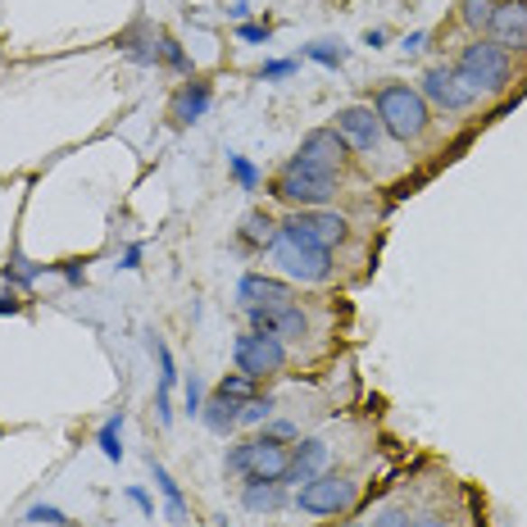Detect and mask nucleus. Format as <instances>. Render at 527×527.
<instances>
[{"label":"nucleus","mask_w":527,"mask_h":527,"mask_svg":"<svg viewBox=\"0 0 527 527\" xmlns=\"http://www.w3.org/2000/svg\"><path fill=\"white\" fill-rule=\"evenodd\" d=\"M377 118H382V132H391L395 142H419L428 132V100L419 87H405V82H391L377 91Z\"/></svg>","instance_id":"f257e3e1"},{"label":"nucleus","mask_w":527,"mask_h":527,"mask_svg":"<svg viewBox=\"0 0 527 527\" xmlns=\"http://www.w3.org/2000/svg\"><path fill=\"white\" fill-rule=\"evenodd\" d=\"M455 73H459V82H464L473 96H500V91L513 82V64H509V55H504L491 37L468 42V46L459 51V60H455Z\"/></svg>","instance_id":"f03ea898"},{"label":"nucleus","mask_w":527,"mask_h":527,"mask_svg":"<svg viewBox=\"0 0 527 527\" xmlns=\"http://www.w3.org/2000/svg\"><path fill=\"white\" fill-rule=\"evenodd\" d=\"M273 196L278 200H291L300 209H323L332 196H337V173H319L300 160H287L273 178Z\"/></svg>","instance_id":"7ed1b4c3"},{"label":"nucleus","mask_w":527,"mask_h":527,"mask_svg":"<svg viewBox=\"0 0 527 527\" xmlns=\"http://www.w3.org/2000/svg\"><path fill=\"white\" fill-rule=\"evenodd\" d=\"M232 364H236V373L264 382V377H273V373L287 368V341L264 337V332H241L232 341Z\"/></svg>","instance_id":"20e7f679"},{"label":"nucleus","mask_w":527,"mask_h":527,"mask_svg":"<svg viewBox=\"0 0 527 527\" xmlns=\"http://www.w3.org/2000/svg\"><path fill=\"white\" fill-rule=\"evenodd\" d=\"M273 259H278V269L291 278V282H323L332 273V250H319V245H305L296 236H287L278 227V241L269 245Z\"/></svg>","instance_id":"39448f33"},{"label":"nucleus","mask_w":527,"mask_h":527,"mask_svg":"<svg viewBox=\"0 0 527 527\" xmlns=\"http://www.w3.org/2000/svg\"><path fill=\"white\" fill-rule=\"evenodd\" d=\"M296 504L305 513H314V518H337V513H346L355 504V482L341 477V473H319L314 482H305L296 491Z\"/></svg>","instance_id":"423d86ee"},{"label":"nucleus","mask_w":527,"mask_h":527,"mask_svg":"<svg viewBox=\"0 0 527 527\" xmlns=\"http://www.w3.org/2000/svg\"><path fill=\"white\" fill-rule=\"evenodd\" d=\"M278 227H282L287 236L305 241V245H319V250L341 245L346 232H350V223H346L341 214H332V209H300V214H291V218L278 223Z\"/></svg>","instance_id":"0eeeda50"},{"label":"nucleus","mask_w":527,"mask_h":527,"mask_svg":"<svg viewBox=\"0 0 527 527\" xmlns=\"http://www.w3.org/2000/svg\"><path fill=\"white\" fill-rule=\"evenodd\" d=\"M486 32L504 55H527V0H500Z\"/></svg>","instance_id":"6e6552de"},{"label":"nucleus","mask_w":527,"mask_h":527,"mask_svg":"<svg viewBox=\"0 0 527 527\" xmlns=\"http://www.w3.org/2000/svg\"><path fill=\"white\" fill-rule=\"evenodd\" d=\"M346 151H350V146L341 142L337 127H314V132H305V142H300V151H296L291 160H300V164H310V169H319V173H341Z\"/></svg>","instance_id":"1a4fd4ad"},{"label":"nucleus","mask_w":527,"mask_h":527,"mask_svg":"<svg viewBox=\"0 0 527 527\" xmlns=\"http://www.w3.org/2000/svg\"><path fill=\"white\" fill-rule=\"evenodd\" d=\"M291 464V450L278 441V437H250L245 441V477H259V482H278L282 486V473Z\"/></svg>","instance_id":"9d476101"},{"label":"nucleus","mask_w":527,"mask_h":527,"mask_svg":"<svg viewBox=\"0 0 527 527\" xmlns=\"http://www.w3.org/2000/svg\"><path fill=\"white\" fill-rule=\"evenodd\" d=\"M332 127L341 132L346 146H355V151H364V155H373L377 142H382V118H377V109H368V105H346V109H337V123H332Z\"/></svg>","instance_id":"9b49d317"},{"label":"nucleus","mask_w":527,"mask_h":527,"mask_svg":"<svg viewBox=\"0 0 527 527\" xmlns=\"http://www.w3.org/2000/svg\"><path fill=\"white\" fill-rule=\"evenodd\" d=\"M419 91H423V100H428V105H437V109H446V114H459V109H468V105L477 100V96L459 82V73H455V69H446V64L428 69Z\"/></svg>","instance_id":"f8f14e48"},{"label":"nucleus","mask_w":527,"mask_h":527,"mask_svg":"<svg viewBox=\"0 0 527 527\" xmlns=\"http://www.w3.org/2000/svg\"><path fill=\"white\" fill-rule=\"evenodd\" d=\"M236 305H241V310H287V305H296V296H291V287L278 282V278L245 273V278L236 282Z\"/></svg>","instance_id":"ddd939ff"},{"label":"nucleus","mask_w":527,"mask_h":527,"mask_svg":"<svg viewBox=\"0 0 527 527\" xmlns=\"http://www.w3.org/2000/svg\"><path fill=\"white\" fill-rule=\"evenodd\" d=\"M250 319V332H264V337H278V341H300L310 332V319L300 305H287V310H245Z\"/></svg>","instance_id":"4468645a"},{"label":"nucleus","mask_w":527,"mask_h":527,"mask_svg":"<svg viewBox=\"0 0 527 527\" xmlns=\"http://www.w3.org/2000/svg\"><path fill=\"white\" fill-rule=\"evenodd\" d=\"M323 464H328V441H319V437H310V441H300L296 450H291V464H287V473H282V486H305V482H314L319 473H323Z\"/></svg>","instance_id":"2eb2a0df"},{"label":"nucleus","mask_w":527,"mask_h":527,"mask_svg":"<svg viewBox=\"0 0 527 527\" xmlns=\"http://www.w3.org/2000/svg\"><path fill=\"white\" fill-rule=\"evenodd\" d=\"M209 100H214V91H209V82H187L178 96H173V123L178 127H187V123H196V118H205V109H209Z\"/></svg>","instance_id":"dca6fc26"},{"label":"nucleus","mask_w":527,"mask_h":527,"mask_svg":"<svg viewBox=\"0 0 527 527\" xmlns=\"http://www.w3.org/2000/svg\"><path fill=\"white\" fill-rule=\"evenodd\" d=\"M200 423H205L214 437H227V432H236V428H241V405L214 391L209 401H205V410H200Z\"/></svg>","instance_id":"f3484780"},{"label":"nucleus","mask_w":527,"mask_h":527,"mask_svg":"<svg viewBox=\"0 0 527 527\" xmlns=\"http://www.w3.org/2000/svg\"><path fill=\"white\" fill-rule=\"evenodd\" d=\"M46 273H60V264H37V259H28L19 245L10 250V264H5V273H0V278H5L10 287H32L37 278H46Z\"/></svg>","instance_id":"a211bd4d"},{"label":"nucleus","mask_w":527,"mask_h":527,"mask_svg":"<svg viewBox=\"0 0 527 527\" xmlns=\"http://www.w3.org/2000/svg\"><path fill=\"white\" fill-rule=\"evenodd\" d=\"M236 241L250 245V250H264V245L278 241V223L264 214V209H250V214L241 218V227H236Z\"/></svg>","instance_id":"6ab92c4d"},{"label":"nucleus","mask_w":527,"mask_h":527,"mask_svg":"<svg viewBox=\"0 0 527 527\" xmlns=\"http://www.w3.org/2000/svg\"><path fill=\"white\" fill-rule=\"evenodd\" d=\"M282 500H287V486H278V482H259V477H245L241 504H245L250 513H273Z\"/></svg>","instance_id":"aec40b11"},{"label":"nucleus","mask_w":527,"mask_h":527,"mask_svg":"<svg viewBox=\"0 0 527 527\" xmlns=\"http://www.w3.org/2000/svg\"><path fill=\"white\" fill-rule=\"evenodd\" d=\"M151 473H155V486H160V495H164V509H169V522H187V500H182V486L169 477V468L164 464H155L151 459Z\"/></svg>","instance_id":"412c9836"},{"label":"nucleus","mask_w":527,"mask_h":527,"mask_svg":"<svg viewBox=\"0 0 527 527\" xmlns=\"http://www.w3.org/2000/svg\"><path fill=\"white\" fill-rule=\"evenodd\" d=\"M118 46H123L127 60H137V64H155L160 60V46H155V37H146V23H137L132 32H123Z\"/></svg>","instance_id":"4be33fe9"},{"label":"nucleus","mask_w":527,"mask_h":527,"mask_svg":"<svg viewBox=\"0 0 527 527\" xmlns=\"http://www.w3.org/2000/svg\"><path fill=\"white\" fill-rule=\"evenodd\" d=\"M96 446H100V455H105L109 464H118V459H123V414H109V419L100 423Z\"/></svg>","instance_id":"5701e85b"},{"label":"nucleus","mask_w":527,"mask_h":527,"mask_svg":"<svg viewBox=\"0 0 527 527\" xmlns=\"http://www.w3.org/2000/svg\"><path fill=\"white\" fill-rule=\"evenodd\" d=\"M495 5H500V0H459V19H464V28L482 32V28L491 23Z\"/></svg>","instance_id":"b1692460"},{"label":"nucleus","mask_w":527,"mask_h":527,"mask_svg":"<svg viewBox=\"0 0 527 527\" xmlns=\"http://www.w3.org/2000/svg\"><path fill=\"white\" fill-rule=\"evenodd\" d=\"M346 55H350V51H346L341 42H310V46H305V60H314V64H323V69H341Z\"/></svg>","instance_id":"393cba45"},{"label":"nucleus","mask_w":527,"mask_h":527,"mask_svg":"<svg viewBox=\"0 0 527 527\" xmlns=\"http://www.w3.org/2000/svg\"><path fill=\"white\" fill-rule=\"evenodd\" d=\"M273 410H278V401H273V395H250V401L241 405V428L269 423V419H273Z\"/></svg>","instance_id":"a878e982"},{"label":"nucleus","mask_w":527,"mask_h":527,"mask_svg":"<svg viewBox=\"0 0 527 527\" xmlns=\"http://www.w3.org/2000/svg\"><path fill=\"white\" fill-rule=\"evenodd\" d=\"M214 391H218V395H227V401H236V405H245L250 395H259V391H254V377H245V373H227Z\"/></svg>","instance_id":"bb28decb"},{"label":"nucleus","mask_w":527,"mask_h":527,"mask_svg":"<svg viewBox=\"0 0 527 527\" xmlns=\"http://www.w3.org/2000/svg\"><path fill=\"white\" fill-rule=\"evenodd\" d=\"M151 355L160 359V391L169 395V391H173V382H178V364H173V355H169V346H164L160 337H151Z\"/></svg>","instance_id":"cd10ccee"},{"label":"nucleus","mask_w":527,"mask_h":527,"mask_svg":"<svg viewBox=\"0 0 527 527\" xmlns=\"http://www.w3.org/2000/svg\"><path fill=\"white\" fill-rule=\"evenodd\" d=\"M227 169H232V178L241 182V191H254V187H259V178H264V173H259V169H254L245 155H227Z\"/></svg>","instance_id":"c85d7f7f"},{"label":"nucleus","mask_w":527,"mask_h":527,"mask_svg":"<svg viewBox=\"0 0 527 527\" xmlns=\"http://www.w3.org/2000/svg\"><path fill=\"white\" fill-rule=\"evenodd\" d=\"M160 60H164L169 69H178V73H191V60H187V51H182L173 37H160Z\"/></svg>","instance_id":"c756f323"},{"label":"nucleus","mask_w":527,"mask_h":527,"mask_svg":"<svg viewBox=\"0 0 527 527\" xmlns=\"http://www.w3.org/2000/svg\"><path fill=\"white\" fill-rule=\"evenodd\" d=\"M300 64L296 60H269V64H259V82H282V78H291Z\"/></svg>","instance_id":"7c9ffc66"},{"label":"nucleus","mask_w":527,"mask_h":527,"mask_svg":"<svg viewBox=\"0 0 527 527\" xmlns=\"http://www.w3.org/2000/svg\"><path fill=\"white\" fill-rule=\"evenodd\" d=\"M28 522H51V527H69V513L55 509V504H32L28 509Z\"/></svg>","instance_id":"2f4dec72"},{"label":"nucleus","mask_w":527,"mask_h":527,"mask_svg":"<svg viewBox=\"0 0 527 527\" xmlns=\"http://www.w3.org/2000/svg\"><path fill=\"white\" fill-rule=\"evenodd\" d=\"M200 410H205V386H200V377L191 373V382H187V414L200 419Z\"/></svg>","instance_id":"473e14b6"},{"label":"nucleus","mask_w":527,"mask_h":527,"mask_svg":"<svg viewBox=\"0 0 527 527\" xmlns=\"http://www.w3.org/2000/svg\"><path fill=\"white\" fill-rule=\"evenodd\" d=\"M236 37H241V42H250V46H259V42H269L273 32H269V23H241V28H236Z\"/></svg>","instance_id":"72a5a7b5"},{"label":"nucleus","mask_w":527,"mask_h":527,"mask_svg":"<svg viewBox=\"0 0 527 527\" xmlns=\"http://www.w3.org/2000/svg\"><path fill=\"white\" fill-rule=\"evenodd\" d=\"M127 500H132V504H137V509H142L146 518H155V500L146 495V486H127Z\"/></svg>","instance_id":"f704fd0d"},{"label":"nucleus","mask_w":527,"mask_h":527,"mask_svg":"<svg viewBox=\"0 0 527 527\" xmlns=\"http://www.w3.org/2000/svg\"><path fill=\"white\" fill-rule=\"evenodd\" d=\"M227 473H236V477H245V441L227 450Z\"/></svg>","instance_id":"c9c22d12"},{"label":"nucleus","mask_w":527,"mask_h":527,"mask_svg":"<svg viewBox=\"0 0 527 527\" xmlns=\"http://www.w3.org/2000/svg\"><path fill=\"white\" fill-rule=\"evenodd\" d=\"M14 314H23V300H19L14 291H10V296L0 291V319H14Z\"/></svg>","instance_id":"e433bc0d"},{"label":"nucleus","mask_w":527,"mask_h":527,"mask_svg":"<svg viewBox=\"0 0 527 527\" xmlns=\"http://www.w3.org/2000/svg\"><path fill=\"white\" fill-rule=\"evenodd\" d=\"M373 527H410V518H405L401 509H386V513H382V518H377Z\"/></svg>","instance_id":"4c0bfd02"},{"label":"nucleus","mask_w":527,"mask_h":527,"mask_svg":"<svg viewBox=\"0 0 527 527\" xmlns=\"http://www.w3.org/2000/svg\"><path fill=\"white\" fill-rule=\"evenodd\" d=\"M118 269H127V273H132V269H142V245H127V250H123V264H118Z\"/></svg>","instance_id":"58836bf2"},{"label":"nucleus","mask_w":527,"mask_h":527,"mask_svg":"<svg viewBox=\"0 0 527 527\" xmlns=\"http://www.w3.org/2000/svg\"><path fill=\"white\" fill-rule=\"evenodd\" d=\"M269 437H278V441H291V437H296V423H287V419H278V423L269 428Z\"/></svg>","instance_id":"ea45409f"},{"label":"nucleus","mask_w":527,"mask_h":527,"mask_svg":"<svg viewBox=\"0 0 527 527\" xmlns=\"http://www.w3.org/2000/svg\"><path fill=\"white\" fill-rule=\"evenodd\" d=\"M423 42H428V32L419 28V32H410V37H405V46H401V51H405V55H414V51H423Z\"/></svg>","instance_id":"a19ab883"},{"label":"nucleus","mask_w":527,"mask_h":527,"mask_svg":"<svg viewBox=\"0 0 527 527\" xmlns=\"http://www.w3.org/2000/svg\"><path fill=\"white\" fill-rule=\"evenodd\" d=\"M60 273H64L73 287H82V269H78V264H60Z\"/></svg>","instance_id":"79ce46f5"},{"label":"nucleus","mask_w":527,"mask_h":527,"mask_svg":"<svg viewBox=\"0 0 527 527\" xmlns=\"http://www.w3.org/2000/svg\"><path fill=\"white\" fill-rule=\"evenodd\" d=\"M382 42H386V32H382V28H368V32H364V46H373V51H377Z\"/></svg>","instance_id":"37998d69"},{"label":"nucleus","mask_w":527,"mask_h":527,"mask_svg":"<svg viewBox=\"0 0 527 527\" xmlns=\"http://www.w3.org/2000/svg\"><path fill=\"white\" fill-rule=\"evenodd\" d=\"M227 14H232V19H241V23H245V14H250V5H245V0H232V5H227Z\"/></svg>","instance_id":"c03bdc74"},{"label":"nucleus","mask_w":527,"mask_h":527,"mask_svg":"<svg viewBox=\"0 0 527 527\" xmlns=\"http://www.w3.org/2000/svg\"><path fill=\"white\" fill-rule=\"evenodd\" d=\"M410 527H450L446 518H419V522H410Z\"/></svg>","instance_id":"a18cd8bd"},{"label":"nucleus","mask_w":527,"mask_h":527,"mask_svg":"<svg viewBox=\"0 0 527 527\" xmlns=\"http://www.w3.org/2000/svg\"><path fill=\"white\" fill-rule=\"evenodd\" d=\"M346 527H355V522H346Z\"/></svg>","instance_id":"49530a36"}]
</instances>
